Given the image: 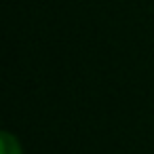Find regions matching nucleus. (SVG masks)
<instances>
[{
	"instance_id": "nucleus-1",
	"label": "nucleus",
	"mask_w": 154,
	"mask_h": 154,
	"mask_svg": "<svg viewBox=\"0 0 154 154\" xmlns=\"http://www.w3.org/2000/svg\"><path fill=\"white\" fill-rule=\"evenodd\" d=\"M0 150H2V154H21V146L17 141V137L11 135L9 131L0 133Z\"/></svg>"
}]
</instances>
